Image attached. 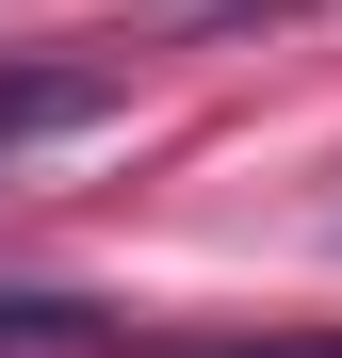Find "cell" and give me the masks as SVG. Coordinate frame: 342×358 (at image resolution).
Returning a JSON list of instances; mask_svg holds the SVG:
<instances>
[{"mask_svg": "<svg viewBox=\"0 0 342 358\" xmlns=\"http://www.w3.org/2000/svg\"><path fill=\"white\" fill-rule=\"evenodd\" d=\"M114 114V66H82V49H49V66H0V163H33V147H66Z\"/></svg>", "mask_w": 342, "mask_h": 358, "instance_id": "obj_1", "label": "cell"}, {"mask_svg": "<svg viewBox=\"0 0 342 358\" xmlns=\"http://www.w3.org/2000/svg\"><path fill=\"white\" fill-rule=\"evenodd\" d=\"M114 326L82 310V293H0V358H98Z\"/></svg>", "mask_w": 342, "mask_h": 358, "instance_id": "obj_2", "label": "cell"}, {"mask_svg": "<svg viewBox=\"0 0 342 358\" xmlns=\"http://www.w3.org/2000/svg\"><path fill=\"white\" fill-rule=\"evenodd\" d=\"M228 358H342V342H228Z\"/></svg>", "mask_w": 342, "mask_h": 358, "instance_id": "obj_3", "label": "cell"}]
</instances>
